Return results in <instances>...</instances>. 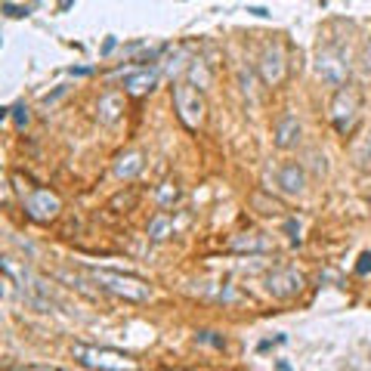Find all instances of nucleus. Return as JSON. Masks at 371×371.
Returning a JSON list of instances; mask_svg holds the SVG:
<instances>
[{"mask_svg":"<svg viewBox=\"0 0 371 371\" xmlns=\"http://www.w3.org/2000/svg\"><path fill=\"white\" fill-rule=\"evenodd\" d=\"M143 167H146V155L139 152V148H133V152L118 155V161H115V176H118V180H133V176L143 171Z\"/></svg>","mask_w":371,"mask_h":371,"instance_id":"9b49d317","label":"nucleus"},{"mask_svg":"<svg viewBox=\"0 0 371 371\" xmlns=\"http://www.w3.org/2000/svg\"><path fill=\"white\" fill-rule=\"evenodd\" d=\"M71 4H74V0H59V9H68Z\"/></svg>","mask_w":371,"mask_h":371,"instance_id":"bb28decb","label":"nucleus"},{"mask_svg":"<svg viewBox=\"0 0 371 371\" xmlns=\"http://www.w3.org/2000/svg\"><path fill=\"white\" fill-rule=\"evenodd\" d=\"M96 111H99V121H102V124H115V121L121 118V111H124V96H121V93H115V90H111V93H102Z\"/></svg>","mask_w":371,"mask_h":371,"instance_id":"f8f14e48","label":"nucleus"},{"mask_svg":"<svg viewBox=\"0 0 371 371\" xmlns=\"http://www.w3.org/2000/svg\"><path fill=\"white\" fill-rule=\"evenodd\" d=\"M306 186V173L300 164H285L282 171H278V189L285 195H300Z\"/></svg>","mask_w":371,"mask_h":371,"instance_id":"9d476101","label":"nucleus"},{"mask_svg":"<svg viewBox=\"0 0 371 371\" xmlns=\"http://www.w3.org/2000/svg\"><path fill=\"white\" fill-rule=\"evenodd\" d=\"M115 46H118V41H115V37H108V41L102 44V56H108L111 50H115Z\"/></svg>","mask_w":371,"mask_h":371,"instance_id":"393cba45","label":"nucleus"},{"mask_svg":"<svg viewBox=\"0 0 371 371\" xmlns=\"http://www.w3.org/2000/svg\"><path fill=\"white\" fill-rule=\"evenodd\" d=\"M356 111H359V93L352 87H337V93L331 99V124L340 133H347L352 127V121H356Z\"/></svg>","mask_w":371,"mask_h":371,"instance_id":"423d86ee","label":"nucleus"},{"mask_svg":"<svg viewBox=\"0 0 371 371\" xmlns=\"http://www.w3.org/2000/svg\"><path fill=\"white\" fill-rule=\"evenodd\" d=\"M300 121H297L291 111H282V115L275 118V127H273V143H275V148H294L297 143H300Z\"/></svg>","mask_w":371,"mask_h":371,"instance_id":"1a4fd4ad","label":"nucleus"},{"mask_svg":"<svg viewBox=\"0 0 371 371\" xmlns=\"http://www.w3.org/2000/svg\"><path fill=\"white\" fill-rule=\"evenodd\" d=\"M71 356L81 362L83 368L93 371H139L136 359L124 350H111V347H96V343H74Z\"/></svg>","mask_w":371,"mask_h":371,"instance_id":"f257e3e1","label":"nucleus"},{"mask_svg":"<svg viewBox=\"0 0 371 371\" xmlns=\"http://www.w3.org/2000/svg\"><path fill=\"white\" fill-rule=\"evenodd\" d=\"M173 235V220L167 217V213H155L152 220H148V238L152 241H164Z\"/></svg>","mask_w":371,"mask_h":371,"instance_id":"4468645a","label":"nucleus"},{"mask_svg":"<svg viewBox=\"0 0 371 371\" xmlns=\"http://www.w3.org/2000/svg\"><path fill=\"white\" fill-rule=\"evenodd\" d=\"M359 164H371V133L362 139V146H359Z\"/></svg>","mask_w":371,"mask_h":371,"instance_id":"6ab92c4d","label":"nucleus"},{"mask_svg":"<svg viewBox=\"0 0 371 371\" xmlns=\"http://www.w3.org/2000/svg\"><path fill=\"white\" fill-rule=\"evenodd\" d=\"M9 115H13V121H16V127H19V130H25V127H28V121H31V115H28V106H25V102H19V106L9 108Z\"/></svg>","mask_w":371,"mask_h":371,"instance_id":"a211bd4d","label":"nucleus"},{"mask_svg":"<svg viewBox=\"0 0 371 371\" xmlns=\"http://www.w3.org/2000/svg\"><path fill=\"white\" fill-rule=\"evenodd\" d=\"M248 13H254V16H260V19H266V16H269L263 6H248Z\"/></svg>","mask_w":371,"mask_h":371,"instance_id":"a878e982","label":"nucleus"},{"mask_svg":"<svg viewBox=\"0 0 371 371\" xmlns=\"http://www.w3.org/2000/svg\"><path fill=\"white\" fill-rule=\"evenodd\" d=\"M229 248H232V250H250V254H263L269 245H266V238L254 235V232H245V235H235V238H232Z\"/></svg>","mask_w":371,"mask_h":371,"instance_id":"2eb2a0df","label":"nucleus"},{"mask_svg":"<svg viewBox=\"0 0 371 371\" xmlns=\"http://www.w3.org/2000/svg\"><path fill=\"white\" fill-rule=\"evenodd\" d=\"M266 291L278 297V300L297 297L303 291V275L297 273V269H275V273L266 275Z\"/></svg>","mask_w":371,"mask_h":371,"instance_id":"6e6552de","label":"nucleus"},{"mask_svg":"<svg viewBox=\"0 0 371 371\" xmlns=\"http://www.w3.org/2000/svg\"><path fill=\"white\" fill-rule=\"evenodd\" d=\"M173 108H176V118H180L189 130L201 127V121H204V96H201L198 87H192V83H176V87H173Z\"/></svg>","mask_w":371,"mask_h":371,"instance_id":"7ed1b4c3","label":"nucleus"},{"mask_svg":"<svg viewBox=\"0 0 371 371\" xmlns=\"http://www.w3.org/2000/svg\"><path fill=\"white\" fill-rule=\"evenodd\" d=\"M368 269H371V254H362V257H359V263H356V273H359V275H365Z\"/></svg>","mask_w":371,"mask_h":371,"instance_id":"4be33fe9","label":"nucleus"},{"mask_svg":"<svg viewBox=\"0 0 371 371\" xmlns=\"http://www.w3.org/2000/svg\"><path fill=\"white\" fill-rule=\"evenodd\" d=\"M136 201H139V192L136 189H127V192H121V195H115V198L108 201V210H133L136 208Z\"/></svg>","mask_w":371,"mask_h":371,"instance_id":"dca6fc26","label":"nucleus"},{"mask_svg":"<svg viewBox=\"0 0 371 371\" xmlns=\"http://www.w3.org/2000/svg\"><path fill=\"white\" fill-rule=\"evenodd\" d=\"M315 68H319L322 81H328L331 87H343L350 78V62L340 46H325L319 53V59H315Z\"/></svg>","mask_w":371,"mask_h":371,"instance_id":"39448f33","label":"nucleus"},{"mask_svg":"<svg viewBox=\"0 0 371 371\" xmlns=\"http://www.w3.org/2000/svg\"><path fill=\"white\" fill-rule=\"evenodd\" d=\"M198 340H201V343H210V347H223V343H226L223 337H217L213 331H198Z\"/></svg>","mask_w":371,"mask_h":371,"instance_id":"412c9836","label":"nucleus"},{"mask_svg":"<svg viewBox=\"0 0 371 371\" xmlns=\"http://www.w3.org/2000/svg\"><path fill=\"white\" fill-rule=\"evenodd\" d=\"M176 198H180V189H176L173 183H161V186H158V204H161V208H171Z\"/></svg>","mask_w":371,"mask_h":371,"instance_id":"f3484780","label":"nucleus"},{"mask_svg":"<svg viewBox=\"0 0 371 371\" xmlns=\"http://www.w3.org/2000/svg\"><path fill=\"white\" fill-rule=\"evenodd\" d=\"M285 232H291V238H297V235H300V223L288 220V223H285Z\"/></svg>","mask_w":371,"mask_h":371,"instance_id":"b1692460","label":"nucleus"},{"mask_svg":"<svg viewBox=\"0 0 371 371\" xmlns=\"http://www.w3.org/2000/svg\"><path fill=\"white\" fill-rule=\"evenodd\" d=\"M22 208L28 213V220L50 223V220L59 217L62 201H59V195L50 192V189H28V195H22Z\"/></svg>","mask_w":371,"mask_h":371,"instance_id":"20e7f679","label":"nucleus"},{"mask_svg":"<svg viewBox=\"0 0 371 371\" xmlns=\"http://www.w3.org/2000/svg\"><path fill=\"white\" fill-rule=\"evenodd\" d=\"M158 83V71L152 68H143V71H133V74H124V90L133 93V96H143V93L155 90Z\"/></svg>","mask_w":371,"mask_h":371,"instance_id":"ddd939ff","label":"nucleus"},{"mask_svg":"<svg viewBox=\"0 0 371 371\" xmlns=\"http://www.w3.org/2000/svg\"><path fill=\"white\" fill-rule=\"evenodd\" d=\"M260 78H263L266 87H278V83L285 81V74H288V62H285V50L278 44L273 46H266L263 56H260Z\"/></svg>","mask_w":371,"mask_h":371,"instance_id":"0eeeda50","label":"nucleus"},{"mask_svg":"<svg viewBox=\"0 0 371 371\" xmlns=\"http://www.w3.org/2000/svg\"><path fill=\"white\" fill-rule=\"evenodd\" d=\"M90 278L96 282L102 291L121 297V300L130 303H146L152 297V288H148L143 278L127 275V273H115V269H90Z\"/></svg>","mask_w":371,"mask_h":371,"instance_id":"f03ea898","label":"nucleus"},{"mask_svg":"<svg viewBox=\"0 0 371 371\" xmlns=\"http://www.w3.org/2000/svg\"><path fill=\"white\" fill-rule=\"evenodd\" d=\"M4 13L9 16V19H22V16H28V6H16V4H4Z\"/></svg>","mask_w":371,"mask_h":371,"instance_id":"aec40b11","label":"nucleus"},{"mask_svg":"<svg viewBox=\"0 0 371 371\" xmlns=\"http://www.w3.org/2000/svg\"><path fill=\"white\" fill-rule=\"evenodd\" d=\"M6 371H59L53 365H25V368H6Z\"/></svg>","mask_w":371,"mask_h":371,"instance_id":"5701e85b","label":"nucleus"}]
</instances>
